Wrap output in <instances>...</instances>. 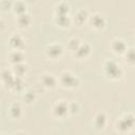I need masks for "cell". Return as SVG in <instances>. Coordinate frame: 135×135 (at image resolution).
Returning a JSON list of instances; mask_svg holds the SVG:
<instances>
[{"label":"cell","mask_w":135,"mask_h":135,"mask_svg":"<svg viewBox=\"0 0 135 135\" xmlns=\"http://www.w3.org/2000/svg\"><path fill=\"white\" fill-rule=\"evenodd\" d=\"M89 21H90V25L95 31H101L107 25L105 18L101 14H99V13H95L92 16H90L89 17Z\"/></svg>","instance_id":"obj_6"},{"label":"cell","mask_w":135,"mask_h":135,"mask_svg":"<svg viewBox=\"0 0 135 135\" xmlns=\"http://www.w3.org/2000/svg\"><path fill=\"white\" fill-rule=\"evenodd\" d=\"M8 60L9 62L14 65V64H18L24 61V54L22 53L21 50H14L9 56H8Z\"/></svg>","instance_id":"obj_13"},{"label":"cell","mask_w":135,"mask_h":135,"mask_svg":"<svg viewBox=\"0 0 135 135\" xmlns=\"http://www.w3.org/2000/svg\"><path fill=\"white\" fill-rule=\"evenodd\" d=\"M135 128V116L131 113L119 117L115 122V129L120 133L130 132Z\"/></svg>","instance_id":"obj_2"},{"label":"cell","mask_w":135,"mask_h":135,"mask_svg":"<svg viewBox=\"0 0 135 135\" xmlns=\"http://www.w3.org/2000/svg\"><path fill=\"white\" fill-rule=\"evenodd\" d=\"M44 54L49 59L57 60L59 59L63 54V47L60 43H51L45 46Z\"/></svg>","instance_id":"obj_5"},{"label":"cell","mask_w":135,"mask_h":135,"mask_svg":"<svg viewBox=\"0 0 135 135\" xmlns=\"http://www.w3.org/2000/svg\"><path fill=\"white\" fill-rule=\"evenodd\" d=\"M40 84L47 90H53L57 85V79L54 75L50 73H44L40 76Z\"/></svg>","instance_id":"obj_7"},{"label":"cell","mask_w":135,"mask_h":135,"mask_svg":"<svg viewBox=\"0 0 135 135\" xmlns=\"http://www.w3.org/2000/svg\"><path fill=\"white\" fill-rule=\"evenodd\" d=\"M8 43H9V45L12 46L13 50H21V51H22V49H23V40H22V38H21L19 35H17V34H14V35H12V36L9 37Z\"/></svg>","instance_id":"obj_14"},{"label":"cell","mask_w":135,"mask_h":135,"mask_svg":"<svg viewBox=\"0 0 135 135\" xmlns=\"http://www.w3.org/2000/svg\"><path fill=\"white\" fill-rule=\"evenodd\" d=\"M69 102L64 100H58L54 103L52 108V115L55 118L58 119H63L68 116L69 114Z\"/></svg>","instance_id":"obj_4"},{"label":"cell","mask_w":135,"mask_h":135,"mask_svg":"<svg viewBox=\"0 0 135 135\" xmlns=\"http://www.w3.org/2000/svg\"><path fill=\"white\" fill-rule=\"evenodd\" d=\"M80 44H81V42H80V40H79L78 38L72 37V38H70L69 41H68V49H69L72 53H74V52L79 47Z\"/></svg>","instance_id":"obj_24"},{"label":"cell","mask_w":135,"mask_h":135,"mask_svg":"<svg viewBox=\"0 0 135 135\" xmlns=\"http://www.w3.org/2000/svg\"><path fill=\"white\" fill-rule=\"evenodd\" d=\"M1 6H2V8H3L4 11H6L7 8H8V9H9V8H13V3H12L9 0H3L2 3H1Z\"/></svg>","instance_id":"obj_26"},{"label":"cell","mask_w":135,"mask_h":135,"mask_svg":"<svg viewBox=\"0 0 135 135\" xmlns=\"http://www.w3.org/2000/svg\"><path fill=\"white\" fill-rule=\"evenodd\" d=\"M15 75H14V73H13V71L11 70H8V69H4L3 71H2V82H3V84L4 85H6L9 90H11V88H12V84H13V82H14V79H15Z\"/></svg>","instance_id":"obj_11"},{"label":"cell","mask_w":135,"mask_h":135,"mask_svg":"<svg viewBox=\"0 0 135 135\" xmlns=\"http://www.w3.org/2000/svg\"><path fill=\"white\" fill-rule=\"evenodd\" d=\"M55 23L60 26L61 28H66L70 26L72 20L69 18L68 15H55Z\"/></svg>","instance_id":"obj_16"},{"label":"cell","mask_w":135,"mask_h":135,"mask_svg":"<svg viewBox=\"0 0 135 135\" xmlns=\"http://www.w3.org/2000/svg\"><path fill=\"white\" fill-rule=\"evenodd\" d=\"M70 12V5L66 2H60L55 7L56 15H68Z\"/></svg>","instance_id":"obj_20"},{"label":"cell","mask_w":135,"mask_h":135,"mask_svg":"<svg viewBox=\"0 0 135 135\" xmlns=\"http://www.w3.org/2000/svg\"><path fill=\"white\" fill-rule=\"evenodd\" d=\"M8 115L11 118H14V119H17V118H20L21 115H22V108L19 103L17 102H14L9 105L8 108Z\"/></svg>","instance_id":"obj_15"},{"label":"cell","mask_w":135,"mask_h":135,"mask_svg":"<svg viewBox=\"0 0 135 135\" xmlns=\"http://www.w3.org/2000/svg\"><path fill=\"white\" fill-rule=\"evenodd\" d=\"M107 122H108V118L105 113L102 111H99L94 117V126L96 127L97 130H103L107 126Z\"/></svg>","instance_id":"obj_10"},{"label":"cell","mask_w":135,"mask_h":135,"mask_svg":"<svg viewBox=\"0 0 135 135\" xmlns=\"http://www.w3.org/2000/svg\"><path fill=\"white\" fill-rule=\"evenodd\" d=\"M59 83L61 84V86H63L64 89H76L79 86L80 84V80L77 76H75L74 74H72L69 71H63L60 76H59Z\"/></svg>","instance_id":"obj_3"},{"label":"cell","mask_w":135,"mask_h":135,"mask_svg":"<svg viewBox=\"0 0 135 135\" xmlns=\"http://www.w3.org/2000/svg\"><path fill=\"white\" fill-rule=\"evenodd\" d=\"M103 74L104 76L112 80V81H116V80H119L121 77H122V69L120 68V65L113 59H108L104 61L103 63Z\"/></svg>","instance_id":"obj_1"},{"label":"cell","mask_w":135,"mask_h":135,"mask_svg":"<svg viewBox=\"0 0 135 135\" xmlns=\"http://www.w3.org/2000/svg\"><path fill=\"white\" fill-rule=\"evenodd\" d=\"M110 47H111L112 52L116 55H123L126 53V51L128 50V46H127L126 42L122 39H119V38H116V39L112 40Z\"/></svg>","instance_id":"obj_8"},{"label":"cell","mask_w":135,"mask_h":135,"mask_svg":"<svg viewBox=\"0 0 135 135\" xmlns=\"http://www.w3.org/2000/svg\"><path fill=\"white\" fill-rule=\"evenodd\" d=\"M35 99H36V94H35V92L32 91V90H28V91L24 92L23 95H22V100H23L26 104H32V103L35 101Z\"/></svg>","instance_id":"obj_22"},{"label":"cell","mask_w":135,"mask_h":135,"mask_svg":"<svg viewBox=\"0 0 135 135\" xmlns=\"http://www.w3.org/2000/svg\"><path fill=\"white\" fill-rule=\"evenodd\" d=\"M12 71H13L15 76L23 77L27 72V65L24 62H21V63H18V64H14Z\"/></svg>","instance_id":"obj_18"},{"label":"cell","mask_w":135,"mask_h":135,"mask_svg":"<svg viewBox=\"0 0 135 135\" xmlns=\"http://www.w3.org/2000/svg\"><path fill=\"white\" fill-rule=\"evenodd\" d=\"M124 60L128 64L134 65L135 64V49H128L123 54Z\"/></svg>","instance_id":"obj_21"},{"label":"cell","mask_w":135,"mask_h":135,"mask_svg":"<svg viewBox=\"0 0 135 135\" xmlns=\"http://www.w3.org/2000/svg\"><path fill=\"white\" fill-rule=\"evenodd\" d=\"M68 104H69V114L75 115V114H78L79 113L80 107H79V104L76 101H71Z\"/></svg>","instance_id":"obj_25"},{"label":"cell","mask_w":135,"mask_h":135,"mask_svg":"<svg viewBox=\"0 0 135 135\" xmlns=\"http://www.w3.org/2000/svg\"><path fill=\"white\" fill-rule=\"evenodd\" d=\"M134 38H135V32H134Z\"/></svg>","instance_id":"obj_27"},{"label":"cell","mask_w":135,"mask_h":135,"mask_svg":"<svg viewBox=\"0 0 135 135\" xmlns=\"http://www.w3.org/2000/svg\"><path fill=\"white\" fill-rule=\"evenodd\" d=\"M91 45L86 42H83L79 45V47L74 52V56L77 58V59H85L90 56L91 54Z\"/></svg>","instance_id":"obj_9"},{"label":"cell","mask_w":135,"mask_h":135,"mask_svg":"<svg viewBox=\"0 0 135 135\" xmlns=\"http://www.w3.org/2000/svg\"><path fill=\"white\" fill-rule=\"evenodd\" d=\"M23 84H24V82H23V80H22V77L16 76L15 79H14V82H13V84H12L11 90H14V91H16V92H21V91L23 90V88H24Z\"/></svg>","instance_id":"obj_23"},{"label":"cell","mask_w":135,"mask_h":135,"mask_svg":"<svg viewBox=\"0 0 135 135\" xmlns=\"http://www.w3.org/2000/svg\"><path fill=\"white\" fill-rule=\"evenodd\" d=\"M12 9L17 16L25 14L26 13V4L23 1H17V2L13 3V8Z\"/></svg>","instance_id":"obj_19"},{"label":"cell","mask_w":135,"mask_h":135,"mask_svg":"<svg viewBox=\"0 0 135 135\" xmlns=\"http://www.w3.org/2000/svg\"><path fill=\"white\" fill-rule=\"evenodd\" d=\"M89 13L85 11V9H79L78 12L75 13L74 15V18H73V21L78 24V25H82L84 22H86L89 20Z\"/></svg>","instance_id":"obj_12"},{"label":"cell","mask_w":135,"mask_h":135,"mask_svg":"<svg viewBox=\"0 0 135 135\" xmlns=\"http://www.w3.org/2000/svg\"><path fill=\"white\" fill-rule=\"evenodd\" d=\"M32 22V19L30 17L28 14H22V15H19L17 16V19H16V23L18 24V26L20 28H26Z\"/></svg>","instance_id":"obj_17"}]
</instances>
